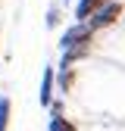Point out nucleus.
Segmentation results:
<instances>
[{
    "label": "nucleus",
    "mask_w": 125,
    "mask_h": 131,
    "mask_svg": "<svg viewBox=\"0 0 125 131\" xmlns=\"http://www.w3.org/2000/svg\"><path fill=\"white\" fill-rule=\"evenodd\" d=\"M119 16H122V3H116V0H106V3H100L97 9H94L91 16H88V25L94 28V31H97V28H106V25H113L116 19H119Z\"/></svg>",
    "instance_id": "obj_1"
},
{
    "label": "nucleus",
    "mask_w": 125,
    "mask_h": 131,
    "mask_svg": "<svg viewBox=\"0 0 125 131\" xmlns=\"http://www.w3.org/2000/svg\"><path fill=\"white\" fill-rule=\"evenodd\" d=\"M91 38H94V28H91L88 22H75L72 28H66L59 47H62V50H69V47H78V44H91Z\"/></svg>",
    "instance_id": "obj_2"
},
{
    "label": "nucleus",
    "mask_w": 125,
    "mask_h": 131,
    "mask_svg": "<svg viewBox=\"0 0 125 131\" xmlns=\"http://www.w3.org/2000/svg\"><path fill=\"white\" fill-rule=\"evenodd\" d=\"M100 3H106V0H78V6H75V19H78V22H85L88 16L100 6Z\"/></svg>",
    "instance_id": "obj_3"
},
{
    "label": "nucleus",
    "mask_w": 125,
    "mask_h": 131,
    "mask_svg": "<svg viewBox=\"0 0 125 131\" xmlns=\"http://www.w3.org/2000/svg\"><path fill=\"white\" fill-rule=\"evenodd\" d=\"M50 91H53V69H44V78H41V106L50 103Z\"/></svg>",
    "instance_id": "obj_4"
},
{
    "label": "nucleus",
    "mask_w": 125,
    "mask_h": 131,
    "mask_svg": "<svg viewBox=\"0 0 125 131\" xmlns=\"http://www.w3.org/2000/svg\"><path fill=\"white\" fill-rule=\"evenodd\" d=\"M9 128V97H0V131Z\"/></svg>",
    "instance_id": "obj_5"
},
{
    "label": "nucleus",
    "mask_w": 125,
    "mask_h": 131,
    "mask_svg": "<svg viewBox=\"0 0 125 131\" xmlns=\"http://www.w3.org/2000/svg\"><path fill=\"white\" fill-rule=\"evenodd\" d=\"M50 131H75V125H72L69 119H62V112H59V116L50 119Z\"/></svg>",
    "instance_id": "obj_6"
}]
</instances>
